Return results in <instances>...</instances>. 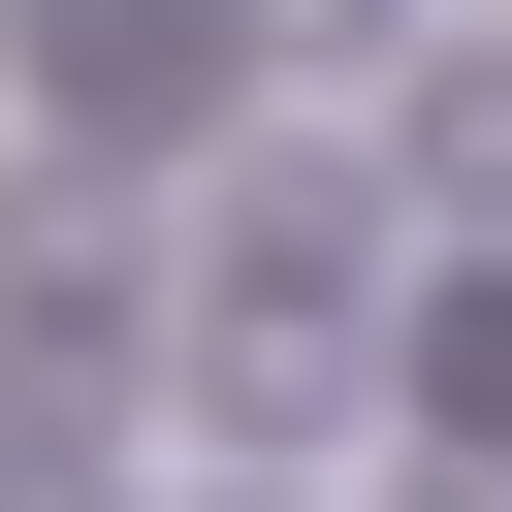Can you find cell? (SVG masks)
I'll return each instance as SVG.
<instances>
[{
	"label": "cell",
	"mask_w": 512,
	"mask_h": 512,
	"mask_svg": "<svg viewBox=\"0 0 512 512\" xmlns=\"http://www.w3.org/2000/svg\"><path fill=\"white\" fill-rule=\"evenodd\" d=\"M224 512H288V480H224Z\"/></svg>",
	"instance_id": "8"
},
{
	"label": "cell",
	"mask_w": 512,
	"mask_h": 512,
	"mask_svg": "<svg viewBox=\"0 0 512 512\" xmlns=\"http://www.w3.org/2000/svg\"><path fill=\"white\" fill-rule=\"evenodd\" d=\"M352 256H384L352 160H224V224H192V288H352Z\"/></svg>",
	"instance_id": "3"
},
{
	"label": "cell",
	"mask_w": 512,
	"mask_h": 512,
	"mask_svg": "<svg viewBox=\"0 0 512 512\" xmlns=\"http://www.w3.org/2000/svg\"><path fill=\"white\" fill-rule=\"evenodd\" d=\"M416 416H448V448H480V480H512V256H480V288H448V320H416Z\"/></svg>",
	"instance_id": "4"
},
{
	"label": "cell",
	"mask_w": 512,
	"mask_h": 512,
	"mask_svg": "<svg viewBox=\"0 0 512 512\" xmlns=\"http://www.w3.org/2000/svg\"><path fill=\"white\" fill-rule=\"evenodd\" d=\"M224 32H256V64H384V0H224Z\"/></svg>",
	"instance_id": "6"
},
{
	"label": "cell",
	"mask_w": 512,
	"mask_h": 512,
	"mask_svg": "<svg viewBox=\"0 0 512 512\" xmlns=\"http://www.w3.org/2000/svg\"><path fill=\"white\" fill-rule=\"evenodd\" d=\"M192 416L224 448H320L352 416V288H192Z\"/></svg>",
	"instance_id": "2"
},
{
	"label": "cell",
	"mask_w": 512,
	"mask_h": 512,
	"mask_svg": "<svg viewBox=\"0 0 512 512\" xmlns=\"http://www.w3.org/2000/svg\"><path fill=\"white\" fill-rule=\"evenodd\" d=\"M416 192H448V224H512V64H416Z\"/></svg>",
	"instance_id": "5"
},
{
	"label": "cell",
	"mask_w": 512,
	"mask_h": 512,
	"mask_svg": "<svg viewBox=\"0 0 512 512\" xmlns=\"http://www.w3.org/2000/svg\"><path fill=\"white\" fill-rule=\"evenodd\" d=\"M0 64H32V160H192L224 128V0H0Z\"/></svg>",
	"instance_id": "1"
},
{
	"label": "cell",
	"mask_w": 512,
	"mask_h": 512,
	"mask_svg": "<svg viewBox=\"0 0 512 512\" xmlns=\"http://www.w3.org/2000/svg\"><path fill=\"white\" fill-rule=\"evenodd\" d=\"M0 512H96V480H64V448H0Z\"/></svg>",
	"instance_id": "7"
}]
</instances>
